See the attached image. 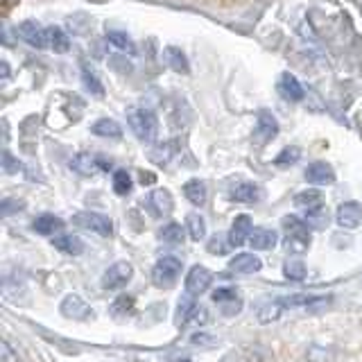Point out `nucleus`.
I'll return each instance as SVG.
<instances>
[{
    "instance_id": "obj_20",
    "label": "nucleus",
    "mask_w": 362,
    "mask_h": 362,
    "mask_svg": "<svg viewBox=\"0 0 362 362\" xmlns=\"http://www.w3.org/2000/svg\"><path fill=\"white\" fill-rule=\"evenodd\" d=\"M52 247L59 249L66 256H79L84 252V243L79 240V235H73V233H62L52 238Z\"/></svg>"
},
{
    "instance_id": "obj_31",
    "label": "nucleus",
    "mask_w": 362,
    "mask_h": 362,
    "mask_svg": "<svg viewBox=\"0 0 362 362\" xmlns=\"http://www.w3.org/2000/svg\"><path fill=\"white\" fill-rule=\"evenodd\" d=\"M283 310H286V308H283L279 299H276V301H267V303H263V305L258 308V322H260V324L276 322Z\"/></svg>"
},
{
    "instance_id": "obj_12",
    "label": "nucleus",
    "mask_w": 362,
    "mask_h": 362,
    "mask_svg": "<svg viewBox=\"0 0 362 362\" xmlns=\"http://www.w3.org/2000/svg\"><path fill=\"white\" fill-rule=\"evenodd\" d=\"M276 88H279L281 98H283V100H288V102H301V100L305 98V90H303L301 82H299V79L294 77L292 73H283V75L279 77Z\"/></svg>"
},
{
    "instance_id": "obj_4",
    "label": "nucleus",
    "mask_w": 362,
    "mask_h": 362,
    "mask_svg": "<svg viewBox=\"0 0 362 362\" xmlns=\"http://www.w3.org/2000/svg\"><path fill=\"white\" fill-rule=\"evenodd\" d=\"M73 224L84 231H93L102 238H109L113 233V222L109 215L95 213V211H82V213L73 215Z\"/></svg>"
},
{
    "instance_id": "obj_11",
    "label": "nucleus",
    "mask_w": 362,
    "mask_h": 362,
    "mask_svg": "<svg viewBox=\"0 0 362 362\" xmlns=\"http://www.w3.org/2000/svg\"><path fill=\"white\" fill-rule=\"evenodd\" d=\"M16 34L28 45H32V48H39V50L45 48V28L39 25L37 21H23L16 30Z\"/></svg>"
},
{
    "instance_id": "obj_22",
    "label": "nucleus",
    "mask_w": 362,
    "mask_h": 362,
    "mask_svg": "<svg viewBox=\"0 0 362 362\" xmlns=\"http://www.w3.org/2000/svg\"><path fill=\"white\" fill-rule=\"evenodd\" d=\"M45 48L54 52H66L71 48V39H68V34L62 28L50 25V28H45Z\"/></svg>"
},
{
    "instance_id": "obj_1",
    "label": "nucleus",
    "mask_w": 362,
    "mask_h": 362,
    "mask_svg": "<svg viewBox=\"0 0 362 362\" xmlns=\"http://www.w3.org/2000/svg\"><path fill=\"white\" fill-rule=\"evenodd\" d=\"M127 124L134 132V136L143 143H152L156 141L158 134V118L152 109L147 107H129L127 109Z\"/></svg>"
},
{
    "instance_id": "obj_10",
    "label": "nucleus",
    "mask_w": 362,
    "mask_h": 362,
    "mask_svg": "<svg viewBox=\"0 0 362 362\" xmlns=\"http://www.w3.org/2000/svg\"><path fill=\"white\" fill-rule=\"evenodd\" d=\"M252 218L249 215H235V220L229 229V235H226V240H229V247H243L245 243H249V235H252Z\"/></svg>"
},
{
    "instance_id": "obj_36",
    "label": "nucleus",
    "mask_w": 362,
    "mask_h": 362,
    "mask_svg": "<svg viewBox=\"0 0 362 362\" xmlns=\"http://www.w3.org/2000/svg\"><path fill=\"white\" fill-rule=\"evenodd\" d=\"M305 222L310 224V229H326V224H328V213H326V209L320 206V209L305 211Z\"/></svg>"
},
{
    "instance_id": "obj_43",
    "label": "nucleus",
    "mask_w": 362,
    "mask_h": 362,
    "mask_svg": "<svg viewBox=\"0 0 362 362\" xmlns=\"http://www.w3.org/2000/svg\"><path fill=\"white\" fill-rule=\"evenodd\" d=\"M16 358H18V356L11 354L7 342H0V362H9V360H16Z\"/></svg>"
},
{
    "instance_id": "obj_8",
    "label": "nucleus",
    "mask_w": 362,
    "mask_h": 362,
    "mask_svg": "<svg viewBox=\"0 0 362 362\" xmlns=\"http://www.w3.org/2000/svg\"><path fill=\"white\" fill-rule=\"evenodd\" d=\"M335 222L342 229H358L362 224V204L358 202H344L335 211Z\"/></svg>"
},
{
    "instance_id": "obj_14",
    "label": "nucleus",
    "mask_w": 362,
    "mask_h": 362,
    "mask_svg": "<svg viewBox=\"0 0 362 362\" xmlns=\"http://www.w3.org/2000/svg\"><path fill=\"white\" fill-rule=\"evenodd\" d=\"M260 269H263L260 258L249 252H240L229 260V272H235V274H256Z\"/></svg>"
},
{
    "instance_id": "obj_27",
    "label": "nucleus",
    "mask_w": 362,
    "mask_h": 362,
    "mask_svg": "<svg viewBox=\"0 0 362 362\" xmlns=\"http://www.w3.org/2000/svg\"><path fill=\"white\" fill-rule=\"evenodd\" d=\"M95 136H102V139H120L122 136V127L118 120L113 118H100L93 122V127H90Z\"/></svg>"
},
{
    "instance_id": "obj_39",
    "label": "nucleus",
    "mask_w": 362,
    "mask_h": 362,
    "mask_svg": "<svg viewBox=\"0 0 362 362\" xmlns=\"http://www.w3.org/2000/svg\"><path fill=\"white\" fill-rule=\"evenodd\" d=\"M3 170H5L7 175H14V173H18V170H21V163L9 152H3Z\"/></svg>"
},
{
    "instance_id": "obj_35",
    "label": "nucleus",
    "mask_w": 362,
    "mask_h": 362,
    "mask_svg": "<svg viewBox=\"0 0 362 362\" xmlns=\"http://www.w3.org/2000/svg\"><path fill=\"white\" fill-rule=\"evenodd\" d=\"M132 313H134V297H129V294H122V297H118L116 301L111 303V315L127 317Z\"/></svg>"
},
{
    "instance_id": "obj_2",
    "label": "nucleus",
    "mask_w": 362,
    "mask_h": 362,
    "mask_svg": "<svg viewBox=\"0 0 362 362\" xmlns=\"http://www.w3.org/2000/svg\"><path fill=\"white\" fill-rule=\"evenodd\" d=\"M283 229H286V247L288 252L301 254L310 247L313 235H310V224L305 220H299L297 215H286L283 218Z\"/></svg>"
},
{
    "instance_id": "obj_7",
    "label": "nucleus",
    "mask_w": 362,
    "mask_h": 362,
    "mask_svg": "<svg viewBox=\"0 0 362 362\" xmlns=\"http://www.w3.org/2000/svg\"><path fill=\"white\" fill-rule=\"evenodd\" d=\"M211 283H213V272L209 267L192 265L190 272L186 274L184 286H186V292L188 294H192V297H199V294H204V292L211 288Z\"/></svg>"
},
{
    "instance_id": "obj_21",
    "label": "nucleus",
    "mask_w": 362,
    "mask_h": 362,
    "mask_svg": "<svg viewBox=\"0 0 362 362\" xmlns=\"http://www.w3.org/2000/svg\"><path fill=\"white\" fill-rule=\"evenodd\" d=\"M163 59L165 64L173 68L175 73H181V75H188L190 73V64L186 59V54L181 48H177V45H168V48L163 50Z\"/></svg>"
},
{
    "instance_id": "obj_17",
    "label": "nucleus",
    "mask_w": 362,
    "mask_h": 362,
    "mask_svg": "<svg viewBox=\"0 0 362 362\" xmlns=\"http://www.w3.org/2000/svg\"><path fill=\"white\" fill-rule=\"evenodd\" d=\"M279 243V233L274 229H267V226H254L252 235H249V245L258 252H265V249H274Z\"/></svg>"
},
{
    "instance_id": "obj_5",
    "label": "nucleus",
    "mask_w": 362,
    "mask_h": 362,
    "mask_svg": "<svg viewBox=\"0 0 362 362\" xmlns=\"http://www.w3.org/2000/svg\"><path fill=\"white\" fill-rule=\"evenodd\" d=\"M132 279H134V265L127 263V260H118V263L109 265L105 274H102V288L122 290Z\"/></svg>"
},
{
    "instance_id": "obj_6",
    "label": "nucleus",
    "mask_w": 362,
    "mask_h": 362,
    "mask_svg": "<svg viewBox=\"0 0 362 362\" xmlns=\"http://www.w3.org/2000/svg\"><path fill=\"white\" fill-rule=\"evenodd\" d=\"M71 168L75 170V173H79V175L90 177V175H95V173H102V170H111L113 163H111V158L95 156V154H88V152H79V154L73 156Z\"/></svg>"
},
{
    "instance_id": "obj_44",
    "label": "nucleus",
    "mask_w": 362,
    "mask_h": 362,
    "mask_svg": "<svg viewBox=\"0 0 362 362\" xmlns=\"http://www.w3.org/2000/svg\"><path fill=\"white\" fill-rule=\"evenodd\" d=\"M9 64L7 62H0V77H3V79H9Z\"/></svg>"
},
{
    "instance_id": "obj_19",
    "label": "nucleus",
    "mask_w": 362,
    "mask_h": 362,
    "mask_svg": "<svg viewBox=\"0 0 362 362\" xmlns=\"http://www.w3.org/2000/svg\"><path fill=\"white\" fill-rule=\"evenodd\" d=\"M197 310H199V305L192 301V294H188V297H181L179 305H177V313H175L177 328H186V326H190L192 322H195Z\"/></svg>"
},
{
    "instance_id": "obj_30",
    "label": "nucleus",
    "mask_w": 362,
    "mask_h": 362,
    "mask_svg": "<svg viewBox=\"0 0 362 362\" xmlns=\"http://www.w3.org/2000/svg\"><path fill=\"white\" fill-rule=\"evenodd\" d=\"M186 224H188V235H190V240H204L206 238V222H204V218L199 213H190L188 218H186Z\"/></svg>"
},
{
    "instance_id": "obj_24",
    "label": "nucleus",
    "mask_w": 362,
    "mask_h": 362,
    "mask_svg": "<svg viewBox=\"0 0 362 362\" xmlns=\"http://www.w3.org/2000/svg\"><path fill=\"white\" fill-rule=\"evenodd\" d=\"M294 206L297 209H305V211H313V209H320L324 206V195L320 190L308 188V190H301L294 195Z\"/></svg>"
},
{
    "instance_id": "obj_13",
    "label": "nucleus",
    "mask_w": 362,
    "mask_h": 362,
    "mask_svg": "<svg viewBox=\"0 0 362 362\" xmlns=\"http://www.w3.org/2000/svg\"><path fill=\"white\" fill-rule=\"evenodd\" d=\"M147 204H150V211L156 215V218H168L175 209L173 195H170V190H165V188L152 190L150 197H147Z\"/></svg>"
},
{
    "instance_id": "obj_25",
    "label": "nucleus",
    "mask_w": 362,
    "mask_h": 362,
    "mask_svg": "<svg viewBox=\"0 0 362 362\" xmlns=\"http://www.w3.org/2000/svg\"><path fill=\"white\" fill-rule=\"evenodd\" d=\"M184 195L190 204H195V206H202L204 202H206V184H204L202 179H188L184 184Z\"/></svg>"
},
{
    "instance_id": "obj_29",
    "label": "nucleus",
    "mask_w": 362,
    "mask_h": 362,
    "mask_svg": "<svg viewBox=\"0 0 362 362\" xmlns=\"http://www.w3.org/2000/svg\"><path fill=\"white\" fill-rule=\"evenodd\" d=\"M107 41L113 45V48H118V50L127 52V54H136V45H134L129 34H124L120 30H109L107 32Z\"/></svg>"
},
{
    "instance_id": "obj_9",
    "label": "nucleus",
    "mask_w": 362,
    "mask_h": 362,
    "mask_svg": "<svg viewBox=\"0 0 362 362\" xmlns=\"http://www.w3.org/2000/svg\"><path fill=\"white\" fill-rule=\"evenodd\" d=\"M59 313L66 320H86L90 315V305L79 297V294H68L59 303Z\"/></svg>"
},
{
    "instance_id": "obj_3",
    "label": "nucleus",
    "mask_w": 362,
    "mask_h": 362,
    "mask_svg": "<svg viewBox=\"0 0 362 362\" xmlns=\"http://www.w3.org/2000/svg\"><path fill=\"white\" fill-rule=\"evenodd\" d=\"M181 276V260L177 256H163L152 267V283L156 288H173Z\"/></svg>"
},
{
    "instance_id": "obj_40",
    "label": "nucleus",
    "mask_w": 362,
    "mask_h": 362,
    "mask_svg": "<svg viewBox=\"0 0 362 362\" xmlns=\"http://www.w3.org/2000/svg\"><path fill=\"white\" fill-rule=\"evenodd\" d=\"M226 245H229V240H222V238L218 235V238H213V240L209 243V252L211 254H224L226 252Z\"/></svg>"
},
{
    "instance_id": "obj_28",
    "label": "nucleus",
    "mask_w": 362,
    "mask_h": 362,
    "mask_svg": "<svg viewBox=\"0 0 362 362\" xmlns=\"http://www.w3.org/2000/svg\"><path fill=\"white\" fill-rule=\"evenodd\" d=\"M158 240H161L163 245H173V247L184 245V240H186V231H184V226L177 224V222L165 224L163 229L158 231Z\"/></svg>"
},
{
    "instance_id": "obj_38",
    "label": "nucleus",
    "mask_w": 362,
    "mask_h": 362,
    "mask_svg": "<svg viewBox=\"0 0 362 362\" xmlns=\"http://www.w3.org/2000/svg\"><path fill=\"white\" fill-rule=\"evenodd\" d=\"M211 299H213L215 303H231V301L240 299V297H238L235 288H218V290H215V292L211 294Z\"/></svg>"
},
{
    "instance_id": "obj_42",
    "label": "nucleus",
    "mask_w": 362,
    "mask_h": 362,
    "mask_svg": "<svg viewBox=\"0 0 362 362\" xmlns=\"http://www.w3.org/2000/svg\"><path fill=\"white\" fill-rule=\"evenodd\" d=\"M211 342H215V337L213 335H206V333H195L190 337V344H195V346H199V344H211Z\"/></svg>"
},
{
    "instance_id": "obj_15",
    "label": "nucleus",
    "mask_w": 362,
    "mask_h": 362,
    "mask_svg": "<svg viewBox=\"0 0 362 362\" xmlns=\"http://www.w3.org/2000/svg\"><path fill=\"white\" fill-rule=\"evenodd\" d=\"M305 179L315 186H331L335 184V173L326 161H315L305 168Z\"/></svg>"
},
{
    "instance_id": "obj_41",
    "label": "nucleus",
    "mask_w": 362,
    "mask_h": 362,
    "mask_svg": "<svg viewBox=\"0 0 362 362\" xmlns=\"http://www.w3.org/2000/svg\"><path fill=\"white\" fill-rule=\"evenodd\" d=\"M21 209H25V202H21V199H5L3 202V215H9L11 211H21Z\"/></svg>"
},
{
    "instance_id": "obj_33",
    "label": "nucleus",
    "mask_w": 362,
    "mask_h": 362,
    "mask_svg": "<svg viewBox=\"0 0 362 362\" xmlns=\"http://www.w3.org/2000/svg\"><path fill=\"white\" fill-rule=\"evenodd\" d=\"M301 158V147L299 145H290L286 150H281V154L274 158V165L276 168H290L294 163H299Z\"/></svg>"
},
{
    "instance_id": "obj_23",
    "label": "nucleus",
    "mask_w": 362,
    "mask_h": 362,
    "mask_svg": "<svg viewBox=\"0 0 362 362\" xmlns=\"http://www.w3.org/2000/svg\"><path fill=\"white\" fill-rule=\"evenodd\" d=\"M32 226H34V231L41 233V235H54L64 229V220L57 218V215H52V213H43L34 220Z\"/></svg>"
},
{
    "instance_id": "obj_37",
    "label": "nucleus",
    "mask_w": 362,
    "mask_h": 362,
    "mask_svg": "<svg viewBox=\"0 0 362 362\" xmlns=\"http://www.w3.org/2000/svg\"><path fill=\"white\" fill-rule=\"evenodd\" d=\"M283 272H286V276L292 279V281H303L305 279V265L303 260H288L286 265H283Z\"/></svg>"
},
{
    "instance_id": "obj_34",
    "label": "nucleus",
    "mask_w": 362,
    "mask_h": 362,
    "mask_svg": "<svg viewBox=\"0 0 362 362\" xmlns=\"http://www.w3.org/2000/svg\"><path fill=\"white\" fill-rule=\"evenodd\" d=\"M132 186H134V181L127 170H116V173H113V192H116V195H129Z\"/></svg>"
},
{
    "instance_id": "obj_32",
    "label": "nucleus",
    "mask_w": 362,
    "mask_h": 362,
    "mask_svg": "<svg viewBox=\"0 0 362 362\" xmlns=\"http://www.w3.org/2000/svg\"><path fill=\"white\" fill-rule=\"evenodd\" d=\"M82 82H84V86H86L95 98H102V95H105V86H102V82L98 79V75H95L93 68H88L86 64H82Z\"/></svg>"
},
{
    "instance_id": "obj_18",
    "label": "nucleus",
    "mask_w": 362,
    "mask_h": 362,
    "mask_svg": "<svg viewBox=\"0 0 362 362\" xmlns=\"http://www.w3.org/2000/svg\"><path fill=\"white\" fill-rule=\"evenodd\" d=\"M283 308H317V305H326L328 297H315V294H290V297L279 299Z\"/></svg>"
},
{
    "instance_id": "obj_26",
    "label": "nucleus",
    "mask_w": 362,
    "mask_h": 362,
    "mask_svg": "<svg viewBox=\"0 0 362 362\" xmlns=\"http://www.w3.org/2000/svg\"><path fill=\"white\" fill-rule=\"evenodd\" d=\"M256 132L263 136L265 141L274 139V136H279V120L272 116L269 111H258V122H256Z\"/></svg>"
},
{
    "instance_id": "obj_16",
    "label": "nucleus",
    "mask_w": 362,
    "mask_h": 362,
    "mask_svg": "<svg viewBox=\"0 0 362 362\" xmlns=\"http://www.w3.org/2000/svg\"><path fill=\"white\" fill-rule=\"evenodd\" d=\"M229 197L235 204H254L260 197V188L252 184V181H238V184L229 188Z\"/></svg>"
}]
</instances>
